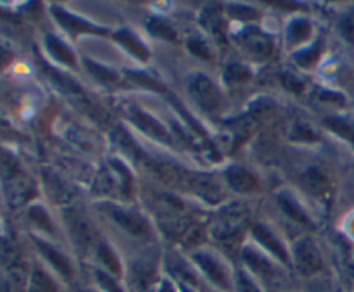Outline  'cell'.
Listing matches in <instances>:
<instances>
[{
    "label": "cell",
    "mask_w": 354,
    "mask_h": 292,
    "mask_svg": "<svg viewBox=\"0 0 354 292\" xmlns=\"http://www.w3.org/2000/svg\"><path fill=\"white\" fill-rule=\"evenodd\" d=\"M192 265L206 284L218 292H234L235 272L218 255L209 251H197L192 255Z\"/></svg>",
    "instance_id": "6da1fadb"
},
{
    "label": "cell",
    "mask_w": 354,
    "mask_h": 292,
    "mask_svg": "<svg viewBox=\"0 0 354 292\" xmlns=\"http://www.w3.org/2000/svg\"><path fill=\"white\" fill-rule=\"evenodd\" d=\"M159 280V259L151 256L133 259L124 268L123 282L128 292H156Z\"/></svg>",
    "instance_id": "7a4b0ae2"
},
{
    "label": "cell",
    "mask_w": 354,
    "mask_h": 292,
    "mask_svg": "<svg viewBox=\"0 0 354 292\" xmlns=\"http://www.w3.org/2000/svg\"><path fill=\"white\" fill-rule=\"evenodd\" d=\"M245 272L261 287L277 282L280 277V266L273 258H270L263 249L254 246H245L241 253Z\"/></svg>",
    "instance_id": "3957f363"
},
{
    "label": "cell",
    "mask_w": 354,
    "mask_h": 292,
    "mask_svg": "<svg viewBox=\"0 0 354 292\" xmlns=\"http://www.w3.org/2000/svg\"><path fill=\"white\" fill-rule=\"evenodd\" d=\"M31 242H33L35 249H37L38 256L41 258L44 265L47 266L59 280L68 284H71L73 280H75L76 270L68 255H64L57 246L50 244V242L38 237V235H31Z\"/></svg>",
    "instance_id": "277c9868"
},
{
    "label": "cell",
    "mask_w": 354,
    "mask_h": 292,
    "mask_svg": "<svg viewBox=\"0 0 354 292\" xmlns=\"http://www.w3.org/2000/svg\"><path fill=\"white\" fill-rule=\"evenodd\" d=\"M290 259H292V268L304 279L318 277L325 270L324 256L311 239H301L299 242H296L290 253Z\"/></svg>",
    "instance_id": "5b68a950"
},
{
    "label": "cell",
    "mask_w": 354,
    "mask_h": 292,
    "mask_svg": "<svg viewBox=\"0 0 354 292\" xmlns=\"http://www.w3.org/2000/svg\"><path fill=\"white\" fill-rule=\"evenodd\" d=\"M107 215L120 225L123 230H127L128 234L133 235L138 239H149L152 235L151 225L147 223L144 217L140 213L133 210H127V208L116 206V204H106Z\"/></svg>",
    "instance_id": "8992f818"
},
{
    "label": "cell",
    "mask_w": 354,
    "mask_h": 292,
    "mask_svg": "<svg viewBox=\"0 0 354 292\" xmlns=\"http://www.w3.org/2000/svg\"><path fill=\"white\" fill-rule=\"evenodd\" d=\"M252 237H254L256 244L259 246V249H263V251H265L270 258L275 259L279 265L286 266V268L292 266L290 253L287 251L283 242L280 241V239L277 237V235L273 234L266 225L263 223L254 225V227H252Z\"/></svg>",
    "instance_id": "52a82bcc"
},
{
    "label": "cell",
    "mask_w": 354,
    "mask_h": 292,
    "mask_svg": "<svg viewBox=\"0 0 354 292\" xmlns=\"http://www.w3.org/2000/svg\"><path fill=\"white\" fill-rule=\"evenodd\" d=\"M50 14L59 26L69 33L71 37H78V35H107V30L102 26H97L95 23H90L85 17H80L76 14L69 12V10L62 9L59 6L50 7Z\"/></svg>",
    "instance_id": "ba28073f"
},
{
    "label": "cell",
    "mask_w": 354,
    "mask_h": 292,
    "mask_svg": "<svg viewBox=\"0 0 354 292\" xmlns=\"http://www.w3.org/2000/svg\"><path fill=\"white\" fill-rule=\"evenodd\" d=\"M190 93L196 102L207 113H216L223 104V97L218 86L207 76L196 75L190 80Z\"/></svg>",
    "instance_id": "9c48e42d"
},
{
    "label": "cell",
    "mask_w": 354,
    "mask_h": 292,
    "mask_svg": "<svg viewBox=\"0 0 354 292\" xmlns=\"http://www.w3.org/2000/svg\"><path fill=\"white\" fill-rule=\"evenodd\" d=\"M26 292H61V284L47 266L33 263L28 272Z\"/></svg>",
    "instance_id": "30bf717a"
},
{
    "label": "cell",
    "mask_w": 354,
    "mask_h": 292,
    "mask_svg": "<svg viewBox=\"0 0 354 292\" xmlns=\"http://www.w3.org/2000/svg\"><path fill=\"white\" fill-rule=\"evenodd\" d=\"M95 256H97V262H99V266H97V268L104 270V272H107L109 275H113V277H116V279L123 280V277H124L123 263H121L118 253L114 251V249L111 248L107 242L100 241L99 244H97Z\"/></svg>",
    "instance_id": "8fae6325"
},
{
    "label": "cell",
    "mask_w": 354,
    "mask_h": 292,
    "mask_svg": "<svg viewBox=\"0 0 354 292\" xmlns=\"http://www.w3.org/2000/svg\"><path fill=\"white\" fill-rule=\"evenodd\" d=\"M45 51L48 52L52 59L59 64L69 66V68H75L76 66V55L73 52V48L66 44L62 38L55 37V35H45Z\"/></svg>",
    "instance_id": "7c38bea8"
},
{
    "label": "cell",
    "mask_w": 354,
    "mask_h": 292,
    "mask_svg": "<svg viewBox=\"0 0 354 292\" xmlns=\"http://www.w3.org/2000/svg\"><path fill=\"white\" fill-rule=\"evenodd\" d=\"M130 116H131V120H133L135 123H137L138 127L145 131V134L151 135V137L166 142V144H169V142H171V137H169L168 131L165 130V127H162V125L159 123L154 116H151L149 113L142 111L140 107H133V109L130 111Z\"/></svg>",
    "instance_id": "4fadbf2b"
},
{
    "label": "cell",
    "mask_w": 354,
    "mask_h": 292,
    "mask_svg": "<svg viewBox=\"0 0 354 292\" xmlns=\"http://www.w3.org/2000/svg\"><path fill=\"white\" fill-rule=\"evenodd\" d=\"M241 45H244L249 54L256 57H268L272 54V40L268 35L261 33L259 30H245V33L241 35Z\"/></svg>",
    "instance_id": "5bb4252c"
},
{
    "label": "cell",
    "mask_w": 354,
    "mask_h": 292,
    "mask_svg": "<svg viewBox=\"0 0 354 292\" xmlns=\"http://www.w3.org/2000/svg\"><path fill=\"white\" fill-rule=\"evenodd\" d=\"M114 40H116L121 47L127 48L131 55L140 59V61H147V59L151 57V51L147 48V45H145L133 31L128 30V28L118 30L116 33H114Z\"/></svg>",
    "instance_id": "9a60e30c"
},
{
    "label": "cell",
    "mask_w": 354,
    "mask_h": 292,
    "mask_svg": "<svg viewBox=\"0 0 354 292\" xmlns=\"http://www.w3.org/2000/svg\"><path fill=\"white\" fill-rule=\"evenodd\" d=\"M227 176V182L230 183V187L237 192H252V190L259 189V182L251 172L241 168V166H232L225 173Z\"/></svg>",
    "instance_id": "2e32d148"
},
{
    "label": "cell",
    "mask_w": 354,
    "mask_h": 292,
    "mask_svg": "<svg viewBox=\"0 0 354 292\" xmlns=\"http://www.w3.org/2000/svg\"><path fill=\"white\" fill-rule=\"evenodd\" d=\"M277 201H279V206L282 208V211L290 218V220H294L299 225H304V227L308 228H313V221H311V218L308 217V213L303 210L299 201H297L292 194H279Z\"/></svg>",
    "instance_id": "e0dca14e"
},
{
    "label": "cell",
    "mask_w": 354,
    "mask_h": 292,
    "mask_svg": "<svg viewBox=\"0 0 354 292\" xmlns=\"http://www.w3.org/2000/svg\"><path fill=\"white\" fill-rule=\"evenodd\" d=\"M313 33V24L306 17H296L287 24V45L289 47H297L310 40Z\"/></svg>",
    "instance_id": "ac0fdd59"
},
{
    "label": "cell",
    "mask_w": 354,
    "mask_h": 292,
    "mask_svg": "<svg viewBox=\"0 0 354 292\" xmlns=\"http://www.w3.org/2000/svg\"><path fill=\"white\" fill-rule=\"evenodd\" d=\"M301 182L315 196H325L330 190V180L318 168H310L308 172H304Z\"/></svg>",
    "instance_id": "d6986e66"
},
{
    "label": "cell",
    "mask_w": 354,
    "mask_h": 292,
    "mask_svg": "<svg viewBox=\"0 0 354 292\" xmlns=\"http://www.w3.org/2000/svg\"><path fill=\"white\" fill-rule=\"evenodd\" d=\"M93 279H95L97 291L99 292H128L123 280L109 275V273L104 272V270H93Z\"/></svg>",
    "instance_id": "ffe728a7"
},
{
    "label": "cell",
    "mask_w": 354,
    "mask_h": 292,
    "mask_svg": "<svg viewBox=\"0 0 354 292\" xmlns=\"http://www.w3.org/2000/svg\"><path fill=\"white\" fill-rule=\"evenodd\" d=\"M327 127L330 128L334 134H337L339 137L344 138L346 142L354 147V121L353 120H346V118H339V116H332L328 118L327 121Z\"/></svg>",
    "instance_id": "44dd1931"
},
{
    "label": "cell",
    "mask_w": 354,
    "mask_h": 292,
    "mask_svg": "<svg viewBox=\"0 0 354 292\" xmlns=\"http://www.w3.org/2000/svg\"><path fill=\"white\" fill-rule=\"evenodd\" d=\"M322 48H324V40H318L315 42L311 47H303L301 51H297L296 54H294V59L297 61V64H301L303 68H310V66H313L315 62L318 61V57H320L322 54Z\"/></svg>",
    "instance_id": "7402d4cb"
},
{
    "label": "cell",
    "mask_w": 354,
    "mask_h": 292,
    "mask_svg": "<svg viewBox=\"0 0 354 292\" xmlns=\"http://www.w3.org/2000/svg\"><path fill=\"white\" fill-rule=\"evenodd\" d=\"M28 220L33 225H37L41 232H47V234H54V225H52L50 217L45 211V208L41 206H31L28 210Z\"/></svg>",
    "instance_id": "603a6c76"
},
{
    "label": "cell",
    "mask_w": 354,
    "mask_h": 292,
    "mask_svg": "<svg viewBox=\"0 0 354 292\" xmlns=\"http://www.w3.org/2000/svg\"><path fill=\"white\" fill-rule=\"evenodd\" d=\"M85 66L90 75L99 80L100 83H114L118 80V73L113 68H107V66L99 64V62L90 61V59H85Z\"/></svg>",
    "instance_id": "cb8c5ba5"
},
{
    "label": "cell",
    "mask_w": 354,
    "mask_h": 292,
    "mask_svg": "<svg viewBox=\"0 0 354 292\" xmlns=\"http://www.w3.org/2000/svg\"><path fill=\"white\" fill-rule=\"evenodd\" d=\"M204 28H206L209 33H213L214 37L223 38V23H221L220 10L214 6L207 7L206 12H204Z\"/></svg>",
    "instance_id": "d4e9b609"
},
{
    "label": "cell",
    "mask_w": 354,
    "mask_h": 292,
    "mask_svg": "<svg viewBox=\"0 0 354 292\" xmlns=\"http://www.w3.org/2000/svg\"><path fill=\"white\" fill-rule=\"evenodd\" d=\"M234 292H263V287L245 270L235 272Z\"/></svg>",
    "instance_id": "484cf974"
},
{
    "label": "cell",
    "mask_w": 354,
    "mask_h": 292,
    "mask_svg": "<svg viewBox=\"0 0 354 292\" xmlns=\"http://www.w3.org/2000/svg\"><path fill=\"white\" fill-rule=\"evenodd\" d=\"M147 28H149V31H151L152 35L162 38V40H168V42L178 40V38H176V31L173 30V28L162 19H151V21H149Z\"/></svg>",
    "instance_id": "4316f807"
},
{
    "label": "cell",
    "mask_w": 354,
    "mask_h": 292,
    "mask_svg": "<svg viewBox=\"0 0 354 292\" xmlns=\"http://www.w3.org/2000/svg\"><path fill=\"white\" fill-rule=\"evenodd\" d=\"M339 30H341V35L349 42V44L354 45V9L349 10L344 17L341 19V24H339Z\"/></svg>",
    "instance_id": "83f0119b"
},
{
    "label": "cell",
    "mask_w": 354,
    "mask_h": 292,
    "mask_svg": "<svg viewBox=\"0 0 354 292\" xmlns=\"http://www.w3.org/2000/svg\"><path fill=\"white\" fill-rule=\"evenodd\" d=\"M228 12L235 17V19H242V21H249V19H258V12L252 7H245V6H234L228 9Z\"/></svg>",
    "instance_id": "f1b7e54d"
},
{
    "label": "cell",
    "mask_w": 354,
    "mask_h": 292,
    "mask_svg": "<svg viewBox=\"0 0 354 292\" xmlns=\"http://www.w3.org/2000/svg\"><path fill=\"white\" fill-rule=\"evenodd\" d=\"M128 76H130L131 80H133L137 85H144V86H149V89H154V90H162L161 85H159L158 82H156L154 78H151V76H147L145 73L142 71H130L128 73Z\"/></svg>",
    "instance_id": "f546056e"
},
{
    "label": "cell",
    "mask_w": 354,
    "mask_h": 292,
    "mask_svg": "<svg viewBox=\"0 0 354 292\" xmlns=\"http://www.w3.org/2000/svg\"><path fill=\"white\" fill-rule=\"evenodd\" d=\"M189 51L201 59H211L209 48H207L206 42H203L201 38H192L189 42Z\"/></svg>",
    "instance_id": "4dcf8cb0"
},
{
    "label": "cell",
    "mask_w": 354,
    "mask_h": 292,
    "mask_svg": "<svg viewBox=\"0 0 354 292\" xmlns=\"http://www.w3.org/2000/svg\"><path fill=\"white\" fill-rule=\"evenodd\" d=\"M227 76L232 78L234 82H245L249 80V69L242 64H230L227 68Z\"/></svg>",
    "instance_id": "1f68e13d"
},
{
    "label": "cell",
    "mask_w": 354,
    "mask_h": 292,
    "mask_svg": "<svg viewBox=\"0 0 354 292\" xmlns=\"http://www.w3.org/2000/svg\"><path fill=\"white\" fill-rule=\"evenodd\" d=\"M12 59H14V52L10 51L9 47H6V45L0 44V73H2L3 69L10 64V62H12Z\"/></svg>",
    "instance_id": "d6a6232c"
},
{
    "label": "cell",
    "mask_w": 354,
    "mask_h": 292,
    "mask_svg": "<svg viewBox=\"0 0 354 292\" xmlns=\"http://www.w3.org/2000/svg\"><path fill=\"white\" fill-rule=\"evenodd\" d=\"M296 131L297 134L294 135V138H297V140H315V138H317V135H315L308 127H297Z\"/></svg>",
    "instance_id": "836d02e7"
},
{
    "label": "cell",
    "mask_w": 354,
    "mask_h": 292,
    "mask_svg": "<svg viewBox=\"0 0 354 292\" xmlns=\"http://www.w3.org/2000/svg\"><path fill=\"white\" fill-rule=\"evenodd\" d=\"M283 83L287 85V89H292V90H301L303 89V83L297 82L294 76H283Z\"/></svg>",
    "instance_id": "e575fe53"
},
{
    "label": "cell",
    "mask_w": 354,
    "mask_h": 292,
    "mask_svg": "<svg viewBox=\"0 0 354 292\" xmlns=\"http://www.w3.org/2000/svg\"><path fill=\"white\" fill-rule=\"evenodd\" d=\"M80 292H99L97 289H92V287H85V289H82Z\"/></svg>",
    "instance_id": "d590c367"
}]
</instances>
